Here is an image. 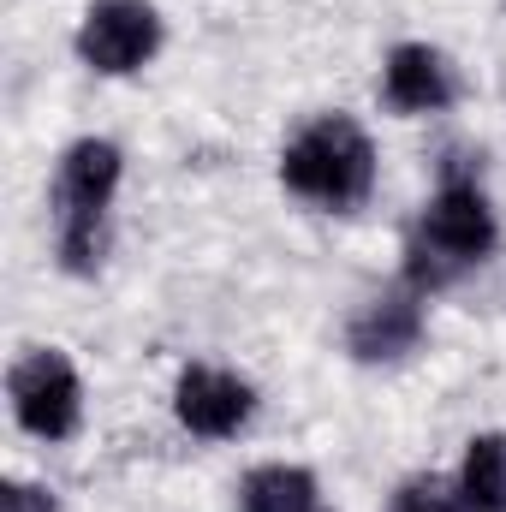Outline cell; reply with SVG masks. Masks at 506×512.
Segmentation results:
<instances>
[{
    "instance_id": "obj_1",
    "label": "cell",
    "mask_w": 506,
    "mask_h": 512,
    "mask_svg": "<svg viewBox=\"0 0 506 512\" xmlns=\"http://www.w3.org/2000/svg\"><path fill=\"white\" fill-rule=\"evenodd\" d=\"M495 239H501V227H495V209H489L477 173L447 167V173H441V191L429 197V209H423V221H417V239H411V251H405L411 256V262H405V286H417V292L447 286L453 274L477 268L483 256L495 251Z\"/></svg>"
},
{
    "instance_id": "obj_9",
    "label": "cell",
    "mask_w": 506,
    "mask_h": 512,
    "mask_svg": "<svg viewBox=\"0 0 506 512\" xmlns=\"http://www.w3.org/2000/svg\"><path fill=\"white\" fill-rule=\"evenodd\" d=\"M459 495L471 512H506V435H471L465 465H459Z\"/></svg>"
},
{
    "instance_id": "obj_4",
    "label": "cell",
    "mask_w": 506,
    "mask_h": 512,
    "mask_svg": "<svg viewBox=\"0 0 506 512\" xmlns=\"http://www.w3.org/2000/svg\"><path fill=\"white\" fill-rule=\"evenodd\" d=\"M6 399L24 435L36 441H72L84 423V382L60 346H30L6 370Z\"/></svg>"
},
{
    "instance_id": "obj_8",
    "label": "cell",
    "mask_w": 506,
    "mask_h": 512,
    "mask_svg": "<svg viewBox=\"0 0 506 512\" xmlns=\"http://www.w3.org/2000/svg\"><path fill=\"white\" fill-rule=\"evenodd\" d=\"M453 66L429 42H399L381 66V102L393 114H441L453 102Z\"/></svg>"
},
{
    "instance_id": "obj_3",
    "label": "cell",
    "mask_w": 506,
    "mask_h": 512,
    "mask_svg": "<svg viewBox=\"0 0 506 512\" xmlns=\"http://www.w3.org/2000/svg\"><path fill=\"white\" fill-rule=\"evenodd\" d=\"M280 185L316 209H358L376 191V143L352 114H322L280 149Z\"/></svg>"
},
{
    "instance_id": "obj_7",
    "label": "cell",
    "mask_w": 506,
    "mask_h": 512,
    "mask_svg": "<svg viewBox=\"0 0 506 512\" xmlns=\"http://www.w3.org/2000/svg\"><path fill=\"white\" fill-rule=\"evenodd\" d=\"M423 298L429 292H417V286L370 298L352 316V328H346V352L358 364H399V358H411L417 340H423Z\"/></svg>"
},
{
    "instance_id": "obj_5",
    "label": "cell",
    "mask_w": 506,
    "mask_h": 512,
    "mask_svg": "<svg viewBox=\"0 0 506 512\" xmlns=\"http://www.w3.org/2000/svg\"><path fill=\"white\" fill-rule=\"evenodd\" d=\"M161 48V12L149 0H96L78 24V60L102 78L143 72Z\"/></svg>"
},
{
    "instance_id": "obj_2",
    "label": "cell",
    "mask_w": 506,
    "mask_h": 512,
    "mask_svg": "<svg viewBox=\"0 0 506 512\" xmlns=\"http://www.w3.org/2000/svg\"><path fill=\"white\" fill-rule=\"evenodd\" d=\"M126 179V155L108 137H78L54 167V256L66 274L102 268V227L114 209V191Z\"/></svg>"
},
{
    "instance_id": "obj_10",
    "label": "cell",
    "mask_w": 506,
    "mask_h": 512,
    "mask_svg": "<svg viewBox=\"0 0 506 512\" xmlns=\"http://www.w3.org/2000/svg\"><path fill=\"white\" fill-rule=\"evenodd\" d=\"M245 512H316V477L304 465H256L239 489Z\"/></svg>"
},
{
    "instance_id": "obj_6",
    "label": "cell",
    "mask_w": 506,
    "mask_h": 512,
    "mask_svg": "<svg viewBox=\"0 0 506 512\" xmlns=\"http://www.w3.org/2000/svg\"><path fill=\"white\" fill-rule=\"evenodd\" d=\"M256 411V387L233 370H215V364H185L179 382H173V417L203 435V441H227L251 423Z\"/></svg>"
},
{
    "instance_id": "obj_12",
    "label": "cell",
    "mask_w": 506,
    "mask_h": 512,
    "mask_svg": "<svg viewBox=\"0 0 506 512\" xmlns=\"http://www.w3.org/2000/svg\"><path fill=\"white\" fill-rule=\"evenodd\" d=\"M0 512H60L54 495L42 483H24V477H6L0 483Z\"/></svg>"
},
{
    "instance_id": "obj_13",
    "label": "cell",
    "mask_w": 506,
    "mask_h": 512,
    "mask_svg": "<svg viewBox=\"0 0 506 512\" xmlns=\"http://www.w3.org/2000/svg\"><path fill=\"white\" fill-rule=\"evenodd\" d=\"M316 512H322V507H316Z\"/></svg>"
},
{
    "instance_id": "obj_11",
    "label": "cell",
    "mask_w": 506,
    "mask_h": 512,
    "mask_svg": "<svg viewBox=\"0 0 506 512\" xmlns=\"http://www.w3.org/2000/svg\"><path fill=\"white\" fill-rule=\"evenodd\" d=\"M387 512H471V507H465L459 483H447V477H411V483H399V495H393Z\"/></svg>"
}]
</instances>
